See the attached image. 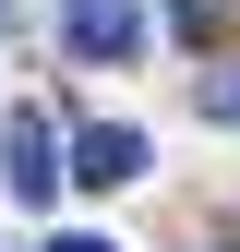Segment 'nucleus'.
<instances>
[{
  "mask_svg": "<svg viewBox=\"0 0 240 252\" xmlns=\"http://www.w3.org/2000/svg\"><path fill=\"white\" fill-rule=\"evenodd\" d=\"M204 108H216V120H240V72H228V84H216V96H204Z\"/></svg>",
  "mask_w": 240,
  "mask_h": 252,
  "instance_id": "20e7f679",
  "label": "nucleus"
},
{
  "mask_svg": "<svg viewBox=\"0 0 240 252\" xmlns=\"http://www.w3.org/2000/svg\"><path fill=\"white\" fill-rule=\"evenodd\" d=\"M132 168H144V132H132V120H84V132H72V180L108 192V180H132Z\"/></svg>",
  "mask_w": 240,
  "mask_h": 252,
  "instance_id": "7ed1b4c3",
  "label": "nucleus"
},
{
  "mask_svg": "<svg viewBox=\"0 0 240 252\" xmlns=\"http://www.w3.org/2000/svg\"><path fill=\"white\" fill-rule=\"evenodd\" d=\"M48 252H120V240H48Z\"/></svg>",
  "mask_w": 240,
  "mask_h": 252,
  "instance_id": "39448f33",
  "label": "nucleus"
},
{
  "mask_svg": "<svg viewBox=\"0 0 240 252\" xmlns=\"http://www.w3.org/2000/svg\"><path fill=\"white\" fill-rule=\"evenodd\" d=\"M60 48L72 60H144V0H60Z\"/></svg>",
  "mask_w": 240,
  "mask_h": 252,
  "instance_id": "f257e3e1",
  "label": "nucleus"
},
{
  "mask_svg": "<svg viewBox=\"0 0 240 252\" xmlns=\"http://www.w3.org/2000/svg\"><path fill=\"white\" fill-rule=\"evenodd\" d=\"M0 36H12V0H0Z\"/></svg>",
  "mask_w": 240,
  "mask_h": 252,
  "instance_id": "423d86ee",
  "label": "nucleus"
},
{
  "mask_svg": "<svg viewBox=\"0 0 240 252\" xmlns=\"http://www.w3.org/2000/svg\"><path fill=\"white\" fill-rule=\"evenodd\" d=\"M0 168H12V204H48V192H60V156H48V108H12V120H0Z\"/></svg>",
  "mask_w": 240,
  "mask_h": 252,
  "instance_id": "f03ea898",
  "label": "nucleus"
}]
</instances>
